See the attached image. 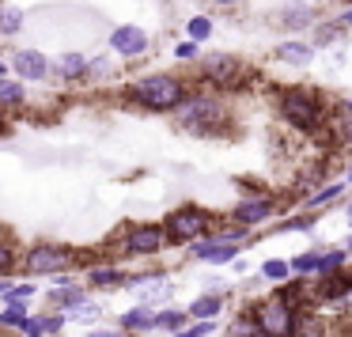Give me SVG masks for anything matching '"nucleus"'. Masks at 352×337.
Here are the masks:
<instances>
[{
	"instance_id": "obj_1",
	"label": "nucleus",
	"mask_w": 352,
	"mask_h": 337,
	"mask_svg": "<svg viewBox=\"0 0 352 337\" xmlns=\"http://www.w3.org/2000/svg\"><path fill=\"white\" fill-rule=\"evenodd\" d=\"M175 118L182 122L186 133H197V137H223L231 129V110L220 99V91L205 87V91H186V99L178 102Z\"/></svg>"
},
{
	"instance_id": "obj_2",
	"label": "nucleus",
	"mask_w": 352,
	"mask_h": 337,
	"mask_svg": "<svg viewBox=\"0 0 352 337\" xmlns=\"http://www.w3.org/2000/svg\"><path fill=\"white\" fill-rule=\"evenodd\" d=\"M186 91H190V84L175 72H148L125 87V102H133L137 110H148V114H175Z\"/></svg>"
},
{
	"instance_id": "obj_3",
	"label": "nucleus",
	"mask_w": 352,
	"mask_h": 337,
	"mask_svg": "<svg viewBox=\"0 0 352 337\" xmlns=\"http://www.w3.org/2000/svg\"><path fill=\"white\" fill-rule=\"evenodd\" d=\"M276 114L296 133H322L329 125V107L311 87H280L276 91Z\"/></svg>"
},
{
	"instance_id": "obj_4",
	"label": "nucleus",
	"mask_w": 352,
	"mask_h": 337,
	"mask_svg": "<svg viewBox=\"0 0 352 337\" xmlns=\"http://www.w3.org/2000/svg\"><path fill=\"white\" fill-rule=\"evenodd\" d=\"M216 228V216L201 205H178L163 216V231H167V246H190L205 239Z\"/></svg>"
},
{
	"instance_id": "obj_5",
	"label": "nucleus",
	"mask_w": 352,
	"mask_h": 337,
	"mask_svg": "<svg viewBox=\"0 0 352 337\" xmlns=\"http://www.w3.org/2000/svg\"><path fill=\"white\" fill-rule=\"evenodd\" d=\"M76 258L80 254L72 250V246L42 239V243H31L19 254V269H23L27 276H54V273H69V269L76 265Z\"/></svg>"
},
{
	"instance_id": "obj_6",
	"label": "nucleus",
	"mask_w": 352,
	"mask_h": 337,
	"mask_svg": "<svg viewBox=\"0 0 352 337\" xmlns=\"http://www.w3.org/2000/svg\"><path fill=\"white\" fill-rule=\"evenodd\" d=\"M197 76L212 91H239L246 80V65L231 54H208L205 61H197Z\"/></svg>"
},
{
	"instance_id": "obj_7",
	"label": "nucleus",
	"mask_w": 352,
	"mask_h": 337,
	"mask_svg": "<svg viewBox=\"0 0 352 337\" xmlns=\"http://www.w3.org/2000/svg\"><path fill=\"white\" fill-rule=\"evenodd\" d=\"M250 318L258 322L261 337H292V326H296V307L280 296L258 299L250 307Z\"/></svg>"
},
{
	"instance_id": "obj_8",
	"label": "nucleus",
	"mask_w": 352,
	"mask_h": 337,
	"mask_svg": "<svg viewBox=\"0 0 352 337\" xmlns=\"http://www.w3.org/2000/svg\"><path fill=\"white\" fill-rule=\"evenodd\" d=\"M163 250H167L163 224H129L122 231V254H129V258H155Z\"/></svg>"
},
{
	"instance_id": "obj_9",
	"label": "nucleus",
	"mask_w": 352,
	"mask_h": 337,
	"mask_svg": "<svg viewBox=\"0 0 352 337\" xmlns=\"http://www.w3.org/2000/svg\"><path fill=\"white\" fill-rule=\"evenodd\" d=\"M280 213V201L273 193H254V197H243L235 208H231V224H243V228H261L273 216Z\"/></svg>"
},
{
	"instance_id": "obj_10",
	"label": "nucleus",
	"mask_w": 352,
	"mask_h": 337,
	"mask_svg": "<svg viewBox=\"0 0 352 337\" xmlns=\"http://www.w3.org/2000/svg\"><path fill=\"white\" fill-rule=\"evenodd\" d=\"M125 284H129V288H137L140 303H163V299H170V292H175V284H170V276L163 273V269L125 273Z\"/></svg>"
},
{
	"instance_id": "obj_11",
	"label": "nucleus",
	"mask_w": 352,
	"mask_h": 337,
	"mask_svg": "<svg viewBox=\"0 0 352 337\" xmlns=\"http://www.w3.org/2000/svg\"><path fill=\"white\" fill-rule=\"evenodd\" d=\"M148 46H152V39H148V31H140L137 23H122V27L110 31V50H114L118 57H125V61L144 57Z\"/></svg>"
},
{
	"instance_id": "obj_12",
	"label": "nucleus",
	"mask_w": 352,
	"mask_h": 337,
	"mask_svg": "<svg viewBox=\"0 0 352 337\" xmlns=\"http://www.w3.org/2000/svg\"><path fill=\"white\" fill-rule=\"evenodd\" d=\"M186 250H190V258L208 261V265H228V261L239 258V243H223L220 235H212V231H208L205 239H197V243H190Z\"/></svg>"
},
{
	"instance_id": "obj_13",
	"label": "nucleus",
	"mask_w": 352,
	"mask_h": 337,
	"mask_svg": "<svg viewBox=\"0 0 352 337\" xmlns=\"http://www.w3.org/2000/svg\"><path fill=\"white\" fill-rule=\"evenodd\" d=\"M12 69H16V76L23 80V84H42V80H50V61L42 50H16L12 54Z\"/></svg>"
},
{
	"instance_id": "obj_14",
	"label": "nucleus",
	"mask_w": 352,
	"mask_h": 337,
	"mask_svg": "<svg viewBox=\"0 0 352 337\" xmlns=\"http://www.w3.org/2000/svg\"><path fill=\"white\" fill-rule=\"evenodd\" d=\"M273 61L288 65V69H307L314 61V46L303 39H288V42H276L273 46Z\"/></svg>"
},
{
	"instance_id": "obj_15",
	"label": "nucleus",
	"mask_w": 352,
	"mask_h": 337,
	"mask_svg": "<svg viewBox=\"0 0 352 337\" xmlns=\"http://www.w3.org/2000/svg\"><path fill=\"white\" fill-rule=\"evenodd\" d=\"M318 303H341V299L352 296V273H333V276H318V288L311 292Z\"/></svg>"
},
{
	"instance_id": "obj_16",
	"label": "nucleus",
	"mask_w": 352,
	"mask_h": 337,
	"mask_svg": "<svg viewBox=\"0 0 352 337\" xmlns=\"http://www.w3.org/2000/svg\"><path fill=\"white\" fill-rule=\"evenodd\" d=\"M91 296V288H87V284H80V281H69V284H54V292H50V307H54V311H76L80 303H84V299Z\"/></svg>"
},
{
	"instance_id": "obj_17",
	"label": "nucleus",
	"mask_w": 352,
	"mask_h": 337,
	"mask_svg": "<svg viewBox=\"0 0 352 337\" xmlns=\"http://www.w3.org/2000/svg\"><path fill=\"white\" fill-rule=\"evenodd\" d=\"M118 329H125V334H133V337L155 329V307L152 303H137V307H129V311H122Z\"/></svg>"
},
{
	"instance_id": "obj_18",
	"label": "nucleus",
	"mask_w": 352,
	"mask_h": 337,
	"mask_svg": "<svg viewBox=\"0 0 352 337\" xmlns=\"http://www.w3.org/2000/svg\"><path fill=\"white\" fill-rule=\"evenodd\" d=\"M54 76L61 80V84H84V80H87V57L76 54V50L61 54V57H57V65H54Z\"/></svg>"
},
{
	"instance_id": "obj_19",
	"label": "nucleus",
	"mask_w": 352,
	"mask_h": 337,
	"mask_svg": "<svg viewBox=\"0 0 352 337\" xmlns=\"http://www.w3.org/2000/svg\"><path fill=\"white\" fill-rule=\"evenodd\" d=\"M84 284L91 292H110V288H122L125 284V269L122 265H87Z\"/></svg>"
},
{
	"instance_id": "obj_20",
	"label": "nucleus",
	"mask_w": 352,
	"mask_h": 337,
	"mask_svg": "<svg viewBox=\"0 0 352 337\" xmlns=\"http://www.w3.org/2000/svg\"><path fill=\"white\" fill-rule=\"evenodd\" d=\"M276 27H284V31H307V27H314V8L303 4V0H292L276 16Z\"/></svg>"
},
{
	"instance_id": "obj_21",
	"label": "nucleus",
	"mask_w": 352,
	"mask_h": 337,
	"mask_svg": "<svg viewBox=\"0 0 352 337\" xmlns=\"http://www.w3.org/2000/svg\"><path fill=\"white\" fill-rule=\"evenodd\" d=\"M27 107V84L23 80L0 76V110H23Z\"/></svg>"
},
{
	"instance_id": "obj_22",
	"label": "nucleus",
	"mask_w": 352,
	"mask_h": 337,
	"mask_svg": "<svg viewBox=\"0 0 352 337\" xmlns=\"http://www.w3.org/2000/svg\"><path fill=\"white\" fill-rule=\"evenodd\" d=\"M292 337H329V322L318 318V314L296 311V326H292Z\"/></svg>"
},
{
	"instance_id": "obj_23",
	"label": "nucleus",
	"mask_w": 352,
	"mask_h": 337,
	"mask_svg": "<svg viewBox=\"0 0 352 337\" xmlns=\"http://www.w3.org/2000/svg\"><path fill=\"white\" fill-rule=\"evenodd\" d=\"M344 197V182H329V186H322L318 193H311V197L303 201V213H322L326 205H333V201H341Z\"/></svg>"
},
{
	"instance_id": "obj_24",
	"label": "nucleus",
	"mask_w": 352,
	"mask_h": 337,
	"mask_svg": "<svg viewBox=\"0 0 352 337\" xmlns=\"http://www.w3.org/2000/svg\"><path fill=\"white\" fill-rule=\"evenodd\" d=\"M349 265V250L344 246H322V261H318V273L314 276H333Z\"/></svg>"
},
{
	"instance_id": "obj_25",
	"label": "nucleus",
	"mask_w": 352,
	"mask_h": 337,
	"mask_svg": "<svg viewBox=\"0 0 352 337\" xmlns=\"http://www.w3.org/2000/svg\"><path fill=\"white\" fill-rule=\"evenodd\" d=\"M27 16L23 8H16V4H0V39H16L19 31H23Z\"/></svg>"
},
{
	"instance_id": "obj_26",
	"label": "nucleus",
	"mask_w": 352,
	"mask_h": 337,
	"mask_svg": "<svg viewBox=\"0 0 352 337\" xmlns=\"http://www.w3.org/2000/svg\"><path fill=\"white\" fill-rule=\"evenodd\" d=\"M220 311H223V296H212V292L197 296L190 307H186V314H190V318H216Z\"/></svg>"
},
{
	"instance_id": "obj_27",
	"label": "nucleus",
	"mask_w": 352,
	"mask_h": 337,
	"mask_svg": "<svg viewBox=\"0 0 352 337\" xmlns=\"http://www.w3.org/2000/svg\"><path fill=\"white\" fill-rule=\"evenodd\" d=\"M34 296H38V284H12V288L8 292H4V296H0V299H4V307H19V311H31V299Z\"/></svg>"
},
{
	"instance_id": "obj_28",
	"label": "nucleus",
	"mask_w": 352,
	"mask_h": 337,
	"mask_svg": "<svg viewBox=\"0 0 352 337\" xmlns=\"http://www.w3.org/2000/svg\"><path fill=\"white\" fill-rule=\"evenodd\" d=\"M186 322H190L186 307H160V311H155V329H167V334H175V329L186 326Z\"/></svg>"
},
{
	"instance_id": "obj_29",
	"label": "nucleus",
	"mask_w": 352,
	"mask_h": 337,
	"mask_svg": "<svg viewBox=\"0 0 352 337\" xmlns=\"http://www.w3.org/2000/svg\"><path fill=\"white\" fill-rule=\"evenodd\" d=\"M318 261H322V246H314V250H307V254H296L288 265L296 276H314L318 273Z\"/></svg>"
},
{
	"instance_id": "obj_30",
	"label": "nucleus",
	"mask_w": 352,
	"mask_h": 337,
	"mask_svg": "<svg viewBox=\"0 0 352 337\" xmlns=\"http://www.w3.org/2000/svg\"><path fill=\"white\" fill-rule=\"evenodd\" d=\"M318 224V213H299V216H288V220L273 224V235H284V231H311Z\"/></svg>"
},
{
	"instance_id": "obj_31",
	"label": "nucleus",
	"mask_w": 352,
	"mask_h": 337,
	"mask_svg": "<svg viewBox=\"0 0 352 337\" xmlns=\"http://www.w3.org/2000/svg\"><path fill=\"white\" fill-rule=\"evenodd\" d=\"M12 269H19V246L8 235H0V276H8Z\"/></svg>"
},
{
	"instance_id": "obj_32",
	"label": "nucleus",
	"mask_w": 352,
	"mask_h": 337,
	"mask_svg": "<svg viewBox=\"0 0 352 337\" xmlns=\"http://www.w3.org/2000/svg\"><path fill=\"white\" fill-rule=\"evenodd\" d=\"M261 276H265L269 284H284L292 276V265L284 258H269V261H261Z\"/></svg>"
},
{
	"instance_id": "obj_33",
	"label": "nucleus",
	"mask_w": 352,
	"mask_h": 337,
	"mask_svg": "<svg viewBox=\"0 0 352 337\" xmlns=\"http://www.w3.org/2000/svg\"><path fill=\"white\" fill-rule=\"evenodd\" d=\"M38 322H42V334H46V337H61V329H65V322H69V314H65V311H54V307H50V311L38 314Z\"/></svg>"
},
{
	"instance_id": "obj_34",
	"label": "nucleus",
	"mask_w": 352,
	"mask_h": 337,
	"mask_svg": "<svg viewBox=\"0 0 352 337\" xmlns=\"http://www.w3.org/2000/svg\"><path fill=\"white\" fill-rule=\"evenodd\" d=\"M216 318H190L182 329H175V337H212Z\"/></svg>"
},
{
	"instance_id": "obj_35",
	"label": "nucleus",
	"mask_w": 352,
	"mask_h": 337,
	"mask_svg": "<svg viewBox=\"0 0 352 337\" xmlns=\"http://www.w3.org/2000/svg\"><path fill=\"white\" fill-rule=\"evenodd\" d=\"M186 34H190V42H208V39H212V19H208V16H193L190 23H186Z\"/></svg>"
},
{
	"instance_id": "obj_36",
	"label": "nucleus",
	"mask_w": 352,
	"mask_h": 337,
	"mask_svg": "<svg viewBox=\"0 0 352 337\" xmlns=\"http://www.w3.org/2000/svg\"><path fill=\"white\" fill-rule=\"evenodd\" d=\"M341 31H344L341 23H337V27L314 23V42H311V46H314V50H318V46H329V42H337V39H341Z\"/></svg>"
},
{
	"instance_id": "obj_37",
	"label": "nucleus",
	"mask_w": 352,
	"mask_h": 337,
	"mask_svg": "<svg viewBox=\"0 0 352 337\" xmlns=\"http://www.w3.org/2000/svg\"><path fill=\"white\" fill-rule=\"evenodd\" d=\"M31 311H19V307H4V311H0V329H16L19 334V326H23V318Z\"/></svg>"
},
{
	"instance_id": "obj_38",
	"label": "nucleus",
	"mask_w": 352,
	"mask_h": 337,
	"mask_svg": "<svg viewBox=\"0 0 352 337\" xmlns=\"http://www.w3.org/2000/svg\"><path fill=\"white\" fill-rule=\"evenodd\" d=\"M69 314H72V318H80V322H95V318L102 314V307H99V303H91V296H87L84 303H80L76 311H69Z\"/></svg>"
},
{
	"instance_id": "obj_39",
	"label": "nucleus",
	"mask_w": 352,
	"mask_h": 337,
	"mask_svg": "<svg viewBox=\"0 0 352 337\" xmlns=\"http://www.w3.org/2000/svg\"><path fill=\"white\" fill-rule=\"evenodd\" d=\"M175 61H197V42H178L175 46Z\"/></svg>"
},
{
	"instance_id": "obj_40",
	"label": "nucleus",
	"mask_w": 352,
	"mask_h": 337,
	"mask_svg": "<svg viewBox=\"0 0 352 337\" xmlns=\"http://www.w3.org/2000/svg\"><path fill=\"white\" fill-rule=\"evenodd\" d=\"M19 334H23V337H46V334H42L38 314H27V318H23V326H19Z\"/></svg>"
},
{
	"instance_id": "obj_41",
	"label": "nucleus",
	"mask_w": 352,
	"mask_h": 337,
	"mask_svg": "<svg viewBox=\"0 0 352 337\" xmlns=\"http://www.w3.org/2000/svg\"><path fill=\"white\" fill-rule=\"evenodd\" d=\"M337 137H341V144L352 148V114H341V122H337Z\"/></svg>"
},
{
	"instance_id": "obj_42",
	"label": "nucleus",
	"mask_w": 352,
	"mask_h": 337,
	"mask_svg": "<svg viewBox=\"0 0 352 337\" xmlns=\"http://www.w3.org/2000/svg\"><path fill=\"white\" fill-rule=\"evenodd\" d=\"M87 337H133V334H125V329H91Z\"/></svg>"
},
{
	"instance_id": "obj_43",
	"label": "nucleus",
	"mask_w": 352,
	"mask_h": 337,
	"mask_svg": "<svg viewBox=\"0 0 352 337\" xmlns=\"http://www.w3.org/2000/svg\"><path fill=\"white\" fill-rule=\"evenodd\" d=\"M12 284H16V281H12V273H8V276H0V296H4V292H8Z\"/></svg>"
},
{
	"instance_id": "obj_44",
	"label": "nucleus",
	"mask_w": 352,
	"mask_h": 337,
	"mask_svg": "<svg viewBox=\"0 0 352 337\" xmlns=\"http://www.w3.org/2000/svg\"><path fill=\"white\" fill-rule=\"evenodd\" d=\"M216 8H235V4H243V0H212Z\"/></svg>"
},
{
	"instance_id": "obj_45",
	"label": "nucleus",
	"mask_w": 352,
	"mask_h": 337,
	"mask_svg": "<svg viewBox=\"0 0 352 337\" xmlns=\"http://www.w3.org/2000/svg\"><path fill=\"white\" fill-rule=\"evenodd\" d=\"M337 23H341V27H352V8H349V12H344V16H341V19H337Z\"/></svg>"
},
{
	"instance_id": "obj_46",
	"label": "nucleus",
	"mask_w": 352,
	"mask_h": 337,
	"mask_svg": "<svg viewBox=\"0 0 352 337\" xmlns=\"http://www.w3.org/2000/svg\"><path fill=\"white\" fill-rule=\"evenodd\" d=\"M341 114H352V95H349V99L341 102Z\"/></svg>"
},
{
	"instance_id": "obj_47",
	"label": "nucleus",
	"mask_w": 352,
	"mask_h": 337,
	"mask_svg": "<svg viewBox=\"0 0 352 337\" xmlns=\"http://www.w3.org/2000/svg\"><path fill=\"white\" fill-rule=\"evenodd\" d=\"M4 129H8V125H4V110H0V133H4Z\"/></svg>"
},
{
	"instance_id": "obj_48",
	"label": "nucleus",
	"mask_w": 352,
	"mask_h": 337,
	"mask_svg": "<svg viewBox=\"0 0 352 337\" xmlns=\"http://www.w3.org/2000/svg\"><path fill=\"white\" fill-rule=\"evenodd\" d=\"M344 216H349V224H352V201H349V208H344Z\"/></svg>"
},
{
	"instance_id": "obj_49",
	"label": "nucleus",
	"mask_w": 352,
	"mask_h": 337,
	"mask_svg": "<svg viewBox=\"0 0 352 337\" xmlns=\"http://www.w3.org/2000/svg\"><path fill=\"white\" fill-rule=\"evenodd\" d=\"M4 72H8V65H4V61H0V76H4Z\"/></svg>"
},
{
	"instance_id": "obj_50",
	"label": "nucleus",
	"mask_w": 352,
	"mask_h": 337,
	"mask_svg": "<svg viewBox=\"0 0 352 337\" xmlns=\"http://www.w3.org/2000/svg\"><path fill=\"white\" fill-rule=\"evenodd\" d=\"M344 250H349V254H352V235H349V246H344Z\"/></svg>"
},
{
	"instance_id": "obj_51",
	"label": "nucleus",
	"mask_w": 352,
	"mask_h": 337,
	"mask_svg": "<svg viewBox=\"0 0 352 337\" xmlns=\"http://www.w3.org/2000/svg\"><path fill=\"white\" fill-rule=\"evenodd\" d=\"M349 182H352V163H349Z\"/></svg>"
}]
</instances>
